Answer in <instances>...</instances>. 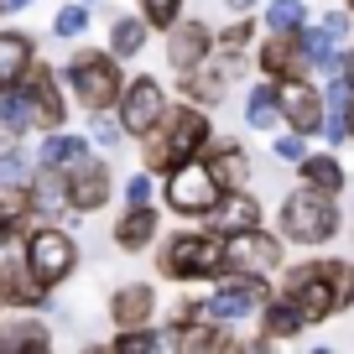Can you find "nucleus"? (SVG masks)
<instances>
[{"mask_svg":"<svg viewBox=\"0 0 354 354\" xmlns=\"http://www.w3.org/2000/svg\"><path fill=\"white\" fill-rule=\"evenodd\" d=\"M63 78H68V94L78 100L84 115H115L131 73H125V63L110 53V47H78V53L63 63Z\"/></svg>","mask_w":354,"mask_h":354,"instance_id":"nucleus-3","label":"nucleus"},{"mask_svg":"<svg viewBox=\"0 0 354 354\" xmlns=\"http://www.w3.org/2000/svg\"><path fill=\"white\" fill-rule=\"evenodd\" d=\"M344 73H349V84H354V42L344 47Z\"/></svg>","mask_w":354,"mask_h":354,"instance_id":"nucleus-45","label":"nucleus"},{"mask_svg":"<svg viewBox=\"0 0 354 354\" xmlns=\"http://www.w3.org/2000/svg\"><path fill=\"white\" fill-rule=\"evenodd\" d=\"M141 16L151 21V32H167L183 16V0H141Z\"/></svg>","mask_w":354,"mask_h":354,"instance_id":"nucleus-40","label":"nucleus"},{"mask_svg":"<svg viewBox=\"0 0 354 354\" xmlns=\"http://www.w3.org/2000/svg\"><path fill=\"white\" fill-rule=\"evenodd\" d=\"M0 214L6 219H32V183H21V188H0Z\"/></svg>","mask_w":354,"mask_h":354,"instance_id":"nucleus-39","label":"nucleus"},{"mask_svg":"<svg viewBox=\"0 0 354 354\" xmlns=\"http://www.w3.org/2000/svg\"><path fill=\"white\" fill-rule=\"evenodd\" d=\"M32 209H37V219H57L63 224L68 214V172L63 167H42L37 162V172H32Z\"/></svg>","mask_w":354,"mask_h":354,"instance_id":"nucleus-21","label":"nucleus"},{"mask_svg":"<svg viewBox=\"0 0 354 354\" xmlns=\"http://www.w3.org/2000/svg\"><path fill=\"white\" fill-rule=\"evenodd\" d=\"M203 318H209V313H203V297H177L172 313H167V349H183V339H188Z\"/></svg>","mask_w":354,"mask_h":354,"instance_id":"nucleus-32","label":"nucleus"},{"mask_svg":"<svg viewBox=\"0 0 354 354\" xmlns=\"http://www.w3.org/2000/svg\"><path fill=\"white\" fill-rule=\"evenodd\" d=\"M287 266V234L281 230H240V234H224V271L234 277H277Z\"/></svg>","mask_w":354,"mask_h":354,"instance_id":"nucleus-8","label":"nucleus"},{"mask_svg":"<svg viewBox=\"0 0 354 354\" xmlns=\"http://www.w3.org/2000/svg\"><path fill=\"white\" fill-rule=\"evenodd\" d=\"M349 240H354V230H349Z\"/></svg>","mask_w":354,"mask_h":354,"instance_id":"nucleus-51","label":"nucleus"},{"mask_svg":"<svg viewBox=\"0 0 354 354\" xmlns=\"http://www.w3.org/2000/svg\"><path fill=\"white\" fill-rule=\"evenodd\" d=\"M214 47H219V32L209 21H198V16H177V26H167V68L172 73L203 68L214 57Z\"/></svg>","mask_w":354,"mask_h":354,"instance_id":"nucleus-13","label":"nucleus"},{"mask_svg":"<svg viewBox=\"0 0 354 354\" xmlns=\"http://www.w3.org/2000/svg\"><path fill=\"white\" fill-rule=\"evenodd\" d=\"M26 266H32V277L42 281V287L57 292L78 271V240H73V230L57 224V219H42L32 230V240H26Z\"/></svg>","mask_w":354,"mask_h":354,"instance_id":"nucleus-7","label":"nucleus"},{"mask_svg":"<svg viewBox=\"0 0 354 354\" xmlns=\"http://www.w3.org/2000/svg\"><path fill=\"white\" fill-rule=\"evenodd\" d=\"M209 224L219 234H240V230H255V224H266V209H261V198H255L250 188H230L219 198V209L209 214Z\"/></svg>","mask_w":354,"mask_h":354,"instance_id":"nucleus-20","label":"nucleus"},{"mask_svg":"<svg viewBox=\"0 0 354 354\" xmlns=\"http://www.w3.org/2000/svg\"><path fill=\"white\" fill-rule=\"evenodd\" d=\"M297 177L308 183V188H318V193H328V198H339L344 188H349V172H344V162L333 151H308L297 162Z\"/></svg>","mask_w":354,"mask_h":354,"instance_id":"nucleus-24","label":"nucleus"},{"mask_svg":"<svg viewBox=\"0 0 354 354\" xmlns=\"http://www.w3.org/2000/svg\"><path fill=\"white\" fill-rule=\"evenodd\" d=\"M125 203H156V172H136L131 183H125Z\"/></svg>","mask_w":354,"mask_h":354,"instance_id":"nucleus-42","label":"nucleus"},{"mask_svg":"<svg viewBox=\"0 0 354 354\" xmlns=\"http://www.w3.org/2000/svg\"><path fill=\"white\" fill-rule=\"evenodd\" d=\"M177 88H183V100L193 104H224V94H230V73H224L219 57H209L203 68H193V73H177Z\"/></svg>","mask_w":354,"mask_h":354,"instance_id":"nucleus-22","label":"nucleus"},{"mask_svg":"<svg viewBox=\"0 0 354 354\" xmlns=\"http://www.w3.org/2000/svg\"><path fill=\"white\" fill-rule=\"evenodd\" d=\"M203 162L214 167V177H219L224 188H250V151H245V141L214 136L209 151H203Z\"/></svg>","mask_w":354,"mask_h":354,"instance_id":"nucleus-19","label":"nucleus"},{"mask_svg":"<svg viewBox=\"0 0 354 354\" xmlns=\"http://www.w3.org/2000/svg\"><path fill=\"white\" fill-rule=\"evenodd\" d=\"M281 100V125L297 136H323V115H328V94L313 78H281L277 84Z\"/></svg>","mask_w":354,"mask_h":354,"instance_id":"nucleus-12","label":"nucleus"},{"mask_svg":"<svg viewBox=\"0 0 354 354\" xmlns=\"http://www.w3.org/2000/svg\"><path fill=\"white\" fill-rule=\"evenodd\" d=\"M110 193H115L110 162L84 156L78 167H68V209H73V214H100L104 203H110Z\"/></svg>","mask_w":354,"mask_h":354,"instance_id":"nucleus-15","label":"nucleus"},{"mask_svg":"<svg viewBox=\"0 0 354 354\" xmlns=\"http://www.w3.org/2000/svg\"><path fill=\"white\" fill-rule=\"evenodd\" d=\"M344 6H349V11H354V0H344Z\"/></svg>","mask_w":354,"mask_h":354,"instance_id":"nucleus-48","label":"nucleus"},{"mask_svg":"<svg viewBox=\"0 0 354 354\" xmlns=\"http://www.w3.org/2000/svg\"><path fill=\"white\" fill-rule=\"evenodd\" d=\"M84 6H94V0H84Z\"/></svg>","mask_w":354,"mask_h":354,"instance_id":"nucleus-50","label":"nucleus"},{"mask_svg":"<svg viewBox=\"0 0 354 354\" xmlns=\"http://www.w3.org/2000/svg\"><path fill=\"white\" fill-rule=\"evenodd\" d=\"M88 156V136H73V131H47L42 146H37V162L42 167H78Z\"/></svg>","mask_w":354,"mask_h":354,"instance_id":"nucleus-28","label":"nucleus"},{"mask_svg":"<svg viewBox=\"0 0 354 354\" xmlns=\"http://www.w3.org/2000/svg\"><path fill=\"white\" fill-rule=\"evenodd\" d=\"M32 63H37L32 32H0V88H16Z\"/></svg>","mask_w":354,"mask_h":354,"instance_id":"nucleus-25","label":"nucleus"},{"mask_svg":"<svg viewBox=\"0 0 354 354\" xmlns=\"http://www.w3.org/2000/svg\"><path fill=\"white\" fill-rule=\"evenodd\" d=\"M110 349H115V354H146V349H167V328H151V323H141V328H115Z\"/></svg>","mask_w":354,"mask_h":354,"instance_id":"nucleus-33","label":"nucleus"},{"mask_svg":"<svg viewBox=\"0 0 354 354\" xmlns=\"http://www.w3.org/2000/svg\"><path fill=\"white\" fill-rule=\"evenodd\" d=\"M255 68H261L271 84H281V78H308L313 73V63H308V53H302V37L297 32H261Z\"/></svg>","mask_w":354,"mask_h":354,"instance_id":"nucleus-14","label":"nucleus"},{"mask_svg":"<svg viewBox=\"0 0 354 354\" xmlns=\"http://www.w3.org/2000/svg\"><path fill=\"white\" fill-rule=\"evenodd\" d=\"M219 6H224V11H230V16H245V11H255L261 0H219Z\"/></svg>","mask_w":354,"mask_h":354,"instance_id":"nucleus-44","label":"nucleus"},{"mask_svg":"<svg viewBox=\"0 0 354 354\" xmlns=\"http://www.w3.org/2000/svg\"><path fill=\"white\" fill-rule=\"evenodd\" d=\"M26 240H32V224H26V219H6V214H0V281L32 271V266H26Z\"/></svg>","mask_w":354,"mask_h":354,"instance_id":"nucleus-27","label":"nucleus"},{"mask_svg":"<svg viewBox=\"0 0 354 354\" xmlns=\"http://www.w3.org/2000/svg\"><path fill=\"white\" fill-rule=\"evenodd\" d=\"M255 37H261V21H250V11H245V16H234V21L219 32V47L224 53H250Z\"/></svg>","mask_w":354,"mask_h":354,"instance_id":"nucleus-36","label":"nucleus"},{"mask_svg":"<svg viewBox=\"0 0 354 354\" xmlns=\"http://www.w3.org/2000/svg\"><path fill=\"white\" fill-rule=\"evenodd\" d=\"M88 141H100L104 151H110V146H120V141H125L120 115H88Z\"/></svg>","mask_w":354,"mask_h":354,"instance_id":"nucleus-38","label":"nucleus"},{"mask_svg":"<svg viewBox=\"0 0 354 354\" xmlns=\"http://www.w3.org/2000/svg\"><path fill=\"white\" fill-rule=\"evenodd\" d=\"M110 240H115V250H120V255L151 250V245L162 240V214H156V203H125V214L115 219Z\"/></svg>","mask_w":354,"mask_h":354,"instance_id":"nucleus-17","label":"nucleus"},{"mask_svg":"<svg viewBox=\"0 0 354 354\" xmlns=\"http://www.w3.org/2000/svg\"><path fill=\"white\" fill-rule=\"evenodd\" d=\"M214 141V120H209V104H172V110L162 115V125H156L151 136H141V156H146V172L162 177L167 167L188 162V156H203Z\"/></svg>","mask_w":354,"mask_h":354,"instance_id":"nucleus-2","label":"nucleus"},{"mask_svg":"<svg viewBox=\"0 0 354 354\" xmlns=\"http://www.w3.org/2000/svg\"><path fill=\"white\" fill-rule=\"evenodd\" d=\"M302 0H271L266 6V21H261V32H302Z\"/></svg>","mask_w":354,"mask_h":354,"instance_id":"nucleus-35","label":"nucleus"},{"mask_svg":"<svg viewBox=\"0 0 354 354\" xmlns=\"http://www.w3.org/2000/svg\"><path fill=\"white\" fill-rule=\"evenodd\" d=\"M167 110H172V104H167V88L156 84L151 73L125 78V94H120V104H115V115H120V125H125V136H131V141L151 136L156 125H162Z\"/></svg>","mask_w":354,"mask_h":354,"instance_id":"nucleus-10","label":"nucleus"},{"mask_svg":"<svg viewBox=\"0 0 354 354\" xmlns=\"http://www.w3.org/2000/svg\"><path fill=\"white\" fill-rule=\"evenodd\" d=\"M271 297V287H266V277H234V271H224L219 287L203 297V313H209L214 323H245L261 313V302Z\"/></svg>","mask_w":354,"mask_h":354,"instance_id":"nucleus-11","label":"nucleus"},{"mask_svg":"<svg viewBox=\"0 0 354 354\" xmlns=\"http://www.w3.org/2000/svg\"><path fill=\"white\" fill-rule=\"evenodd\" d=\"M224 193H230V188L214 177V167L203 162V156H188V162H177V167H167V172H162V198H167V209H172L177 219H188V224L209 219V214L219 209Z\"/></svg>","mask_w":354,"mask_h":354,"instance_id":"nucleus-6","label":"nucleus"},{"mask_svg":"<svg viewBox=\"0 0 354 354\" xmlns=\"http://www.w3.org/2000/svg\"><path fill=\"white\" fill-rule=\"evenodd\" d=\"M53 349V328L21 313L16 323H0V354H47Z\"/></svg>","mask_w":354,"mask_h":354,"instance_id":"nucleus-23","label":"nucleus"},{"mask_svg":"<svg viewBox=\"0 0 354 354\" xmlns=\"http://www.w3.org/2000/svg\"><path fill=\"white\" fill-rule=\"evenodd\" d=\"M110 323H115V328L156 323V287H151V281H120V287L110 292Z\"/></svg>","mask_w":354,"mask_h":354,"instance_id":"nucleus-18","label":"nucleus"},{"mask_svg":"<svg viewBox=\"0 0 354 354\" xmlns=\"http://www.w3.org/2000/svg\"><path fill=\"white\" fill-rule=\"evenodd\" d=\"M32 172H37V156H26L21 141L0 146V188H21V183H32Z\"/></svg>","mask_w":354,"mask_h":354,"instance_id":"nucleus-34","label":"nucleus"},{"mask_svg":"<svg viewBox=\"0 0 354 354\" xmlns=\"http://www.w3.org/2000/svg\"><path fill=\"white\" fill-rule=\"evenodd\" d=\"M26 6H32V0H6V11H26Z\"/></svg>","mask_w":354,"mask_h":354,"instance_id":"nucleus-46","label":"nucleus"},{"mask_svg":"<svg viewBox=\"0 0 354 354\" xmlns=\"http://www.w3.org/2000/svg\"><path fill=\"white\" fill-rule=\"evenodd\" d=\"M84 32H88V6H84V0H68V6H57L53 37H84Z\"/></svg>","mask_w":354,"mask_h":354,"instance_id":"nucleus-37","label":"nucleus"},{"mask_svg":"<svg viewBox=\"0 0 354 354\" xmlns=\"http://www.w3.org/2000/svg\"><path fill=\"white\" fill-rule=\"evenodd\" d=\"M245 125H250V131H277L281 125V100H277V84H271V78L245 94Z\"/></svg>","mask_w":354,"mask_h":354,"instance_id":"nucleus-30","label":"nucleus"},{"mask_svg":"<svg viewBox=\"0 0 354 354\" xmlns=\"http://www.w3.org/2000/svg\"><path fill=\"white\" fill-rule=\"evenodd\" d=\"M0 297H6V308H16V313H42L47 297H53V287H42L32 271H21V277L0 281Z\"/></svg>","mask_w":354,"mask_h":354,"instance_id":"nucleus-29","label":"nucleus"},{"mask_svg":"<svg viewBox=\"0 0 354 354\" xmlns=\"http://www.w3.org/2000/svg\"><path fill=\"white\" fill-rule=\"evenodd\" d=\"M0 16H6V0H0Z\"/></svg>","mask_w":354,"mask_h":354,"instance_id":"nucleus-47","label":"nucleus"},{"mask_svg":"<svg viewBox=\"0 0 354 354\" xmlns=\"http://www.w3.org/2000/svg\"><path fill=\"white\" fill-rule=\"evenodd\" d=\"M26 131H37L32 120V100H26V88H0V146H16Z\"/></svg>","mask_w":354,"mask_h":354,"instance_id":"nucleus-26","label":"nucleus"},{"mask_svg":"<svg viewBox=\"0 0 354 354\" xmlns=\"http://www.w3.org/2000/svg\"><path fill=\"white\" fill-rule=\"evenodd\" d=\"M156 271L167 281H219L224 277V234L214 230H177L156 245Z\"/></svg>","mask_w":354,"mask_h":354,"instance_id":"nucleus-4","label":"nucleus"},{"mask_svg":"<svg viewBox=\"0 0 354 354\" xmlns=\"http://www.w3.org/2000/svg\"><path fill=\"white\" fill-rule=\"evenodd\" d=\"M0 308H6V297H0Z\"/></svg>","mask_w":354,"mask_h":354,"instance_id":"nucleus-49","label":"nucleus"},{"mask_svg":"<svg viewBox=\"0 0 354 354\" xmlns=\"http://www.w3.org/2000/svg\"><path fill=\"white\" fill-rule=\"evenodd\" d=\"M21 88H26V100H32L37 131H42V136H47V131H68V120H73V104H68V78H57L53 63H42V57H37V63L26 68Z\"/></svg>","mask_w":354,"mask_h":354,"instance_id":"nucleus-9","label":"nucleus"},{"mask_svg":"<svg viewBox=\"0 0 354 354\" xmlns=\"http://www.w3.org/2000/svg\"><path fill=\"white\" fill-rule=\"evenodd\" d=\"M146 37H151V21H146V16H115L110 21V53L120 57V63H131V57H141Z\"/></svg>","mask_w":354,"mask_h":354,"instance_id":"nucleus-31","label":"nucleus"},{"mask_svg":"<svg viewBox=\"0 0 354 354\" xmlns=\"http://www.w3.org/2000/svg\"><path fill=\"white\" fill-rule=\"evenodd\" d=\"M281 292L302 308L308 328H318V323H328L333 313L354 308V261L318 255V261L281 266Z\"/></svg>","mask_w":354,"mask_h":354,"instance_id":"nucleus-1","label":"nucleus"},{"mask_svg":"<svg viewBox=\"0 0 354 354\" xmlns=\"http://www.w3.org/2000/svg\"><path fill=\"white\" fill-rule=\"evenodd\" d=\"M277 230L287 234V245L318 250V245H328L333 234H339V198H328V193H318V188L302 183V188H292L287 198H281Z\"/></svg>","mask_w":354,"mask_h":354,"instance_id":"nucleus-5","label":"nucleus"},{"mask_svg":"<svg viewBox=\"0 0 354 354\" xmlns=\"http://www.w3.org/2000/svg\"><path fill=\"white\" fill-rule=\"evenodd\" d=\"M271 151H277L287 167H297L302 156H308V136H297V131H281L277 141H271Z\"/></svg>","mask_w":354,"mask_h":354,"instance_id":"nucleus-41","label":"nucleus"},{"mask_svg":"<svg viewBox=\"0 0 354 354\" xmlns=\"http://www.w3.org/2000/svg\"><path fill=\"white\" fill-rule=\"evenodd\" d=\"M323 26H328V32L339 37V42H349V32H354V11H349V6H339V11H328V16H323Z\"/></svg>","mask_w":354,"mask_h":354,"instance_id":"nucleus-43","label":"nucleus"},{"mask_svg":"<svg viewBox=\"0 0 354 354\" xmlns=\"http://www.w3.org/2000/svg\"><path fill=\"white\" fill-rule=\"evenodd\" d=\"M261 333L250 339V349H271V344H292L302 339V328H308V318H302V308L287 297V292H271V297L261 302Z\"/></svg>","mask_w":354,"mask_h":354,"instance_id":"nucleus-16","label":"nucleus"}]
</instances>
